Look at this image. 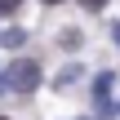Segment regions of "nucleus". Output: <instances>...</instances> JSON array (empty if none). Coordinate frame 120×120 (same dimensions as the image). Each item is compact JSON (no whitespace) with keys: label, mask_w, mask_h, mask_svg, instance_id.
<instances>
[{"label":"nucleus","mask_w":120,"mask_h":120,"mask_svg":"<svg viewBox=\"0 0 120 120\" xmlns=\"http://www.w3.org/2000/svg\"><path fill=\"white\" fill-rule=\"evenodd\" d=\"M18 4H22V0H0V13H13Z\"/></svg>","instance_id":"3"},{"label":"nucleus","mask_w":120,"mask_h":120,"mask_svg":"<svg viewBox=\"0 0 120 120\" xmlns=\"http://www.w3.org/2000/svg\"><path fill=\"white\" fill-rule=\"evenodd\" d=\"M45 4H62V0H45Z\"/></svg>","instance_id":"5"},{"label":"nucleus","mask_w":120,"mask_h":120,"mask_svg":"<svg viewBox=\"0 0 120 120\" xmlns=\"http://www.w3.org/2000/svg\"><path fill=\"white\" fill-rule=\"evenodd\" d=\"M102 4H107V0H85V9H102Z\"/></svg>","instance_id":"4"},{"label":"nucleus","mask_w":120,"mask_h":120,"mask_svg":"<svg viewBox=\"0 0 120 120\" xmlns=\"http://www.w3.org/2000/svg\"><path fill=\"white\" fill-rule=\"evenodd\" d=\"M111 71H102L98 80H94V102H98V111H111Z\"/></svg>","instance_id":"2"},{"label":"nucleus","mask_w":120,"mask_h":120,"mask_svg":"<svg viewBox=\"0 0 120 120\" xmlns=\"http://www.w3.org/2000/svg\"><path fill=\"white\" fill-rule=\"evenodd\" d=\"M116 40H120V22H116Z\"/></svg>","instance_id":"6"},{"label":"nucleus","mask_w":120,"mask_h":120,"mask_svg":"<svg viewBox=\"0 0 120 120\" xmlns=\"http://www.w3.org/2000/svg\"><path fill=\"white\" fill-rule=\"evenodd\" d=\"M4 80H9L18 94H31V89L40 85V62H31V58H18V62L4 71Z\"/></svg>","instance_id":"1"},{"label":"nucleus","mask_w":120,"mask_h":120,"mask_svg":"<svg viewBox=\"0 0 120 120\" xmlns=\"http://www.w3.org/2000/svg\"><path fill=\"white\" fill-rule=\"evenodd\" d=\"M0 120H4V116H0Z\"/></svg>","instance_id":"7"}]
</instances>
